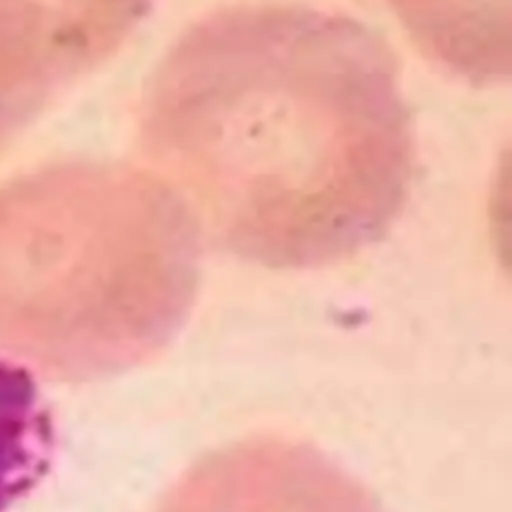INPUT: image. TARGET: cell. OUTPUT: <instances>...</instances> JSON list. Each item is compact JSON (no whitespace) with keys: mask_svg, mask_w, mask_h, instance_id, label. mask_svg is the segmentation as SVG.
I'll return each instance as SVG.
<instances>
[{"mask_svg":"<svg viewBox=\"0 0 512 512\" xmlns=\"http://www.w3.org/2000/svg\"><path fill=\"white\" fill-rule=\"evenodd\" d=\"M54 452V416L36 380L0 356V512L40 484Z\"/></svg>","mask_w":512,"mask_h":512,"instance_id":"obj_6","label":"cell"},{"mask_svg":"<svg viewBox=\"0 0 512 512\" xmlns=\"http://www.w3.org/2000/svg\"><path fill=\"white\" fill-rule=\"evenodd\" d=\"M418 50L474 86L512 74L510 0H386Z\"/></svg>","mask_w":512,"mask_h":512,"instance_id":"obj_5","label":"cell"},{"mask_svg":"<svg viewBox=\"0 0 512 512\" xmlns=\"http://www.w3.org/2000/svg\"><path fill=\"white\" fill-rule=\"evenodd\" d=\"M154 512H382L330 456L302 440L252 436L196 460Z\"/></svg>","mask_w":512,"mask_h":512,"instance_id":"obj_4","label":"cell"},{"mask_svg":"<svg viewBox=\"0 0 512 512\" xmlns=\"http://www.w3.org/2000/svg\"><path fill=\"white\" fill-rule=\"evenodd\" d=\"M136 142L202 238L276 270L382 240L416 174L394 54L356 18L304 4L190 24L148 80Z\"/></svg>","mask_w":512,"mask_h":512,"instance_id":"obj_1","label":"cell"},{"mask_svg":"<svg viewBox=\"0 0 512 512\" xmlns=\"http://www.w3.org/2000/svg\"><path fill=\"white\" fill-rule=\"evenodd\" d=\"M202 236L158 178L114 160H58L0 184V310L68 378L126 372L186 324Z\"/></svg>","mask_w":512,"mask_h":512,"instance_id":"obj_2","label":"cell"},{"mask_svg":"<svg viewBox=\"0 0 512 512\" xmlns=\"http://www.w3.org/2000/svg\"><path fill=\"white\" fill-rule=\"evenodd\" d=\"M154 0H0V150L112 58Z\"/></svg>","mask_w":512,"mask_h":512,"instance_id":"obj_3","label":"cell"}]
</instances>
